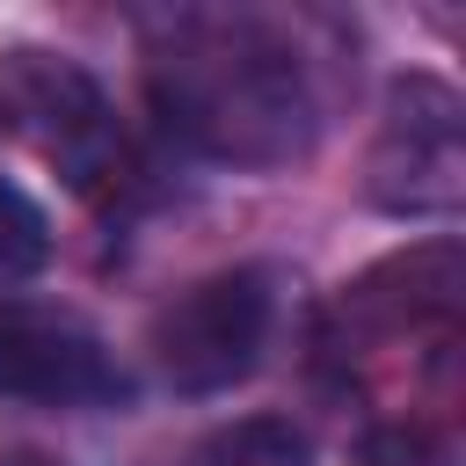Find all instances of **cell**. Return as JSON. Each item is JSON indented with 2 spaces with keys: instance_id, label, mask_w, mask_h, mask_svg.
Returning a JSON list of instances; mask_svg holds the SVG:
<instances>
[{
  "instance_id": "7",
  "label": "cell",
  "mask_w": 466,
  "mask_h": 466,
  "mask_svg": "<svg viewBox=\"0 0 466 466\" xmlns=\"http://www.w3.org/2000/svg\"><path fill=\"white\" fill-rule=\"evenodd\" d=\"M197 466H313V444L284 415H240L197 444Z\"/></svg>"
},
{
  "instance_id": "2",
  "label": "cell",
  "mask_w": 466,
  "mask_h": 466,
  "mask_svg": "<svg viewBox=\"0 0 466 466\" xmlns=\"http://www.w3.org/2000/svg\"><path fill=\"white\" fill-rule=\"evenodd\" d=\"M277 291L262 269H218L153 313V364L175 393H226L269 342Z\"/></svg>"
},
{
  "instance_id": "6",
  "label": "cell",
  "mask_w": 466,
  "mask_h": 466,
  "mask_svg": "<svg viewBox=\"0 0 466 466\" xmlns=\"http://www.w3.org/2000/svg\"><path fill=\"white\" fill-rule=\"evenodd\" d=\"M459 306V240H422L408 255H386L342 291V320L371 335H408V328H444Z\"/></svg>"
},
{
  "instance_id": "8",
  "label": "cell",
  "mask_w": 466,
  "mask_h": 466,
  "mask_svg": "<svg viewBox=\"0 0 466 466\" xmlns=\"http://www.w3.org/2000/svg\"><path fill=\"white\" fill-rule=\"evenodd\" d=\"M51 262V218L44 204L0 175V284H29L36 269Z\"/></svg>"
},
{
  "instance_id": "5",
  "label": "cell",
  "mask_w": 466,
  "mask_h": 466,
  "mask_svg": "<svg viewBox=\"0 0 466 466\" xmlns=\"http://www.w3.org/2000/svg\"><path fill=\"white\" fill-rule=\"evenodd\" d=\"M124 393V371L109 350L66 320V313H29L0 306V400H36V408H102Z\"/></svg>"
},
{
  "instance_id": "3",
  "label": "cell",
  "mask_w": 466,
  "mask_h": 466,
  "mask_svg": "<svg viewBox=\"0 0 466 466\" xmlns=\"http://www.w3.org/2000/svg\"><path fill=\"white\" fill-rule=\"evenodd\" d=\"M0 131H15L29 153H44L51 167H66V182H80V189L102 182L124 160V138L109 124L102 87L73 58L36 51V44L0 51Z\"/></svg>"
},
{
  "instance_id": "9",
  "label": "cell",
  "mask_w": 466,
  "mask_h": 466,
  "mask_svg": "<svg viewBox=\"0 0 466 466\" xmlns=\"http://www.w3.org/2000/svg\"><path fill=\"white\" fill-rule=\"evenodd\" d=\"M357 466H444V444L430 422H379L357 451Z\"/></svg>"
},
{
  "instance_id": "4",
  "label": "cell",
  "mask_w": 466,
  "mask_h": 466,
  "mask_svg": "<svg viewBox=\"0 0 466 466\" xmlns=\"http://www.w3.org/2000/svg\"><path fill=\"white\" fill-rule=\"evenodd\" d=\"M364 189H371V204H386L400 218H430V211L459 204V189H466V124H459V95L437 73L393 80L371 160H364Z\"/></svg>"
},
{
  "instance_id": "1",
  "label": "cell",
  "mask_w": 466,
  "mask_h": 466,
  "mask_svg": "<svg viewBox=\"0 0 466 466\" xmlns=\"http://www.w3.org/2000/svg\"><path fill=\"white\" fill-rule=\"evenodd\" d=\"M146 95L175 138L233 167H284L320 131L299 51L226 15L175 22L146 58Z\"/></svg>"
}]
</instances>
